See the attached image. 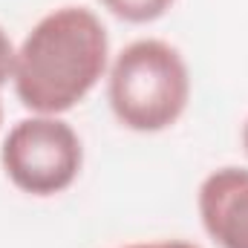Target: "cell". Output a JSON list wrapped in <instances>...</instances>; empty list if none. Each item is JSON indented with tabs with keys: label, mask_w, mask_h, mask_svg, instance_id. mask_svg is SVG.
Listing matches in <instances>:
<instances>
[{
	"label": "cell",
	"mask_w": 248,
	"mask_h": 248,
	"mask_svg": "<svg viewBox=\"0 0 248 248\" xmlns=\"http://www.w3.org/2000/svg\"><path fill=\"white\" fill-rule=\"evenodd\" d=\"M0 165L17 190L46 199L75 185L84 168V144L66 119L32 113L6 133Z\"/></svg>",
	"instance_id": "obj_3"
},
{
	"label": "cell",
	"mask_w": 248,
	"mask_h": 248,
	"mask_svg": "<svg viewBox=\"0 0 248 248\" xmlns=\"http://www.w3.org/2000/svg\"><path fill=\"white\" fill-rule=\"evenodd\" d=\"M0 124H3V104H0Z\"/></svg>",
	"instance_id": "obj_9"
},
{
	"label": "cell",
	"mask_w": 248,
	"mask_h": 248,
	"mask_svg": "<svg viewBox=\"0 0 248 248\" xmlns=\"http://www.w3.org/2000/svg\"><path fill=\"white\" fill-rule=\"evenodd\" d=\"M110 69V35L87 6L46 12L15 49L12 87L38 116H63L78 107Z\"/></svg>",
	"instance_id": "obj_1"
},
{
	"label": "cell",
	"mask_w": 248,
	"mask_h": 248,
	"mask_svg": "<svg viewBox=\"0 0 248 248\" xmlns=\"http://www.w3.org/2000/svg\"><path fill=\"white\" fill-rule=\"evenodd\" d=\"M113 17H119L124 23H153L159 17H165L176 0H98Z\"/></svg>",
	"instance_id": "obj_5"
},
{
	"label": "cell",
	"mask_w": 248,
	"mask_h": 248,
	"mask_svg": "<svg viewBox=\"0 0 248 248\" xmlns=\"http://www.w3.org/2000/svg\"><path fill=\"white\" fill-rule=\"evenodd\" d=\"M196 211L205 234L219 248H248V168L211 170L199 185Z\"/></svg>",
	"instance_id": "obj_4"
},
{
	"label": "cell",
	"mask_w": 248,
	"mask_h": 248,
	"mask_svg": "<svg viewBox=\"0 0 248 248\" xmlns=\"http://www.w3.org/2000/svg\"><path fill=\"white\" fill-rule=\"evenodd\" d=\"M122 248H199L196 243H187V240H156V243H130Z\"/></svg>",
	"instance_id": "obj_7"
},
{
	"label": "cell",
	"mask_w": 248,
	"mask_h": 248,
	"mask_svg": "<svg viewBox=\"0 0 248 248\" xmlns=\"http://www.w3.org/2000/svg\"><path fill=\"white\" fill-rule=\"evenodd\" d=\"M15 44L9 38V32L0 26V87L12 81V66H15Z\"/></svg>",
	"instance_id": "obj_6"
},
{
	"label": "cell",
	"mask_w": 248,
	"mask_h": 248,
	"mask_svg": "<svg viewBox=\"0 0 248 248\" xmlns=\"http://www.w3.org/2000/svg\"><path fill=\"white\" fill-rule=\"evenodd\" d=\"M243 147H246V153H248V119L243 124Z\"/></svg>",
	"instance_id": "obj_8"
},
{
	"label": "cell",
	"mask_w": 248,
	"mask_h": 248,
	"mask_svg": "<svg viewBox=\"0 0 248 248\" xmlns=\"http://www.w3.org/2000/svg\"><path fill=\"white\" fill-rule=\"evenodd\" d=\"M107 101L122 127L133 133H162L187 110V61L168 41L139 38L110 61Z\"/></svg>",
	"instance_id": "obj_2"
}]
</instances>
